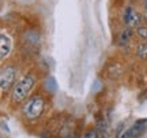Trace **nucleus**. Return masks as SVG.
I'll list each match as a JSON object with an SVG mask.
<instances>
[{"label":"nucleus","instance_id":"obj_2","mask_svg":"<svg viewBox=\"0 0 147 138\" xmlns=\"http://www.w3.org/2000/svg\"><path fill=\"white\" fill-rule=\"evenodd\" d=\"M38 77L34 71H27L16 81L15 86L11 90V101L12 104H22L30 97L32 92L37 85Z\"/></svg>","mask_w":147,"mask_h":138},{"label":"nucleus","instance_id":"obj_9","mask_svg":"<svg viewBox=\"0 0 147 138\" xmlns=\"http://www.w3.org/2000/svg\"><path fill=\"white\" fill-rule=\"evenodd\" d=\"M135 36L138 38H140L142 41H147V26L146 25H142L138 29H135Z\"/></svg>","mask_w":147,"mask_h":138},{"label":"nucleus","instance_id":"obj_4","mask_svg":"<svg viewBox=\"0 0 147 138\" xmlns=\"http://www.w3.org/2000/svg\"><path fill=\"white\" fill-rule=\"evenodd\" d=\"M123 22H124L125 27L135 30L143 25V14L132 7H127L124 14H123Z\"/></svg>","mask_w":147,"mask_h":138},{"label":"nucleus","instance_id":"obj_10","mask_svg":"<svg viewBox=\"0 0 147 138\" xmlns=\"http://www.w3.org/2000/svg\"><path fill=\"white\" fill-rule=\"evenodd\" d=\"M82 138H100V135H98V131H97V130H89V131H86V133L83 134Z\"/></svg>","mask_w":147,"mask_h":138},{"label":"nucleus","instance_id":"obj_5","mask_svg":"<svg viewBox=\"0 0 147 138\" xmlns=\"http://www.w3.org/2000/svg\"><path fill=\"white\" fill-rule=\"evenodd\" d=\"M12 38L7 32L0 30V62H3L10 56L11 51H12Z\"/></svg>","mask_w":147,"mask_h":138},{"label":"nucleus","instance_id":"obj_12","mask_svg":"<svg viewBox=\"0 0 147 138\" xmlns=\"http://www.w3.org/2000/svg\"><path fill=\"white\" fill-rule=\"evenodd\" d=\"M143 22H144V25L147 26V12H144V15H143Z\"/></svg>","mask_w":147,"mask_h":138},{"label":"nucleus","instance_id":"obj_7","mask_svg":"<svg viewBox=\"0 0 147 138\" xmlns=\"http://www.w3.org/2000/svg\"><path fill=\"white\" fill-rule=\"evenodd\" d=\"M135 36V30L134 29H128V27H124L120 33H119V36H117V44L119 45H127V44L131 43V40L134 38Z\"/></svg>","mask_w":147,"mask_h":138},{"label":"nucleus","instance_id":"obj_8","mask_svg":"<svg viewBox=\"0 0 147 138\" xmlns=\"http://www.w3.org/2000/svg\"><path fill=\"white\" fill-rule=\"evenodd\" d=\"M135 53H136V56L139 59L146 60L147 59V41H140V43H138Z\"/></svg>","mask_w":147,"mask_h":138},{"label":"nucleus","instance_id":"obj_1","mask_svg":"<svg viewBox=\"0 0 147 138\" xmlns=\"http://www.w3.org/2000/svg\"><path fill=\"white\" fill-rule=\"evenodd\" d=\"M48 109L47 97L42 93H36L30 96L22 105V115L27 122L34 123L41 120Z\"/></svg>","mask_w":147,"mask_h":138},{"label":"nucleus","instance_id":"obj_3","mask_svg":"<svg viewBox=\"0 0 147 138\" xmlns=\"http://www.w3.org/2000/svg\"><path fill=\"white\" fill-rule=\"evenodd\" d=\"M18 69L14 64H7L0 70V94H7L16 84Z\"/></svg>","mask_w":147,"mask_h":138},{"label":"nucleus","instance_id":"obj_11","mask_svg":"<svg viewBox=\"0 0 147 138\" xmlns=\"http://www.w3.org/2000/svg\"><path fill=\"white\" fill-rule=\"evenodd\" d=\"M143 10L147 12V0H143Z\"/></svg>","mask_w":147,"mask_h":138},{"label":"nucleus","instance_id":"obj_6","mask_svg":"<svg viewBox=\"0 0 147 138\" xmlns=\"http://www.w3.org/2000/svg\"><path fill=\"white\" fill-rule=\"evenodd\" d=\"M146 124H147V119H139V120H136L128 130H125V131L123 133L121 138H139L144 133Z\"/></svg>","mask_w":147,"mask_h":138}]
</instances>
